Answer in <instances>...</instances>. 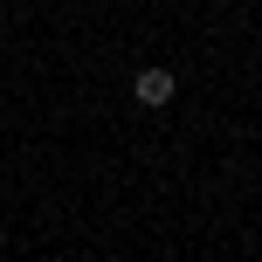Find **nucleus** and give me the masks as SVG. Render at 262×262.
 I'll return each instance as SVG.
<instances>
[{"instance_id": "nucleus-1", "label": "nucleus", "mask_w": 262, "mask_h": 262, "mask_svg": "<svg viewBox=\"0 0 262 262\" xmlns=\"http://www.w3.org/2000/svg\"><path fill=\"white\" fill-rule=\"evenodd\" d=\"M131 97H138L145 111H166L172 97H180V83H172V69H138V83H131Z\"/></svg>"}]
</instances>
